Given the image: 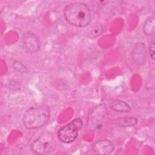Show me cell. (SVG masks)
Segmentation results:
<instances>
[{
  "label": "cell",
  "mask_w": 155,
  "mask_h": 155,
  "mask_svg": "<svg viewBox=\"0 0 155 155\" xmlns=\"http://www.w3.org/2000/svg\"><path fill=\"white\" fill-rule=\"evenodd\" d=\"M64 16L70 24L78 27L87 26L91 19L88 6L81 2L67 4L64 9Z\"/></svg>",
  "instance_id": "obj_1"
},
{
  "label": "cell",
  "mask_w": 155,
  "mask_h": 155,
  "mask_svg": "<svg viewBox=\"0 0 155 155\" xmlns=\"http://www.w3.org/2000/svg\"><path fill=\"white\" fill-rule=\"evenodd\" d=\"M13 67L16 71H18L21 73H25L28 71L27 67L24 64H22V63L18 61L14 62L13 64Z\"/></svg>",
  "instance_id": "obj_13"
},
{
  "label": "cell",
  "mask_w": 155,
  "mask_h": 155,
  "mask_svg": "<svg viewBox=\"0 0 155 155\" xmlns=\"http://www.w3.org/2000/svg\"><path fill=\"white\" fill-rule=\"evenodd\" d=\"M154 48H155L154 42V41H153L150 43L149 47H148V51L150 53V57L152 59H154Z\"/></svg>",
  "instance_id": "obj_14"
},
{
  "label": "cell",
  "mask_w": 155,
  "mask_h": 155,
  "mask_svg": "<svg viewBox=\"0 0 155 155\" xmlns=\"http://www.w3.org/2000/svg\"><path fill=\"white\" fill-rule=\"evenodd\" d=\"M154 17L153 16L147 19L143 27V31L145 35L147 36H151L154 35Z\"/></svg>",
  "instance_id": "obj_11"
},
{
  "label": "cell",
  "mask_w": 155,
  "mask_h": 155,
  "mask_svg": "<svg viewBox=\"0 0 155 155\" xmlns=\"http://www.w3.org/2000/svg\"><path fill=\"white\" fill-rule=\"evenodd\" d=\"M22 44L25 49L31 53L37 52L40 48V42L38 37L33 33L30 31L24 33Z\"/></svg>",
  "instance_id": "obj_5"
},
{
  "label": "cell",
  "mask_w": 155,
  "mask_h": 155,
  "mask_svg": "<svg viewBox=\"0 0 155 155\" xmlns=\"http://www.w3.org/2000/svg\"><path fill=\"white\" fill-rule=\"evenodd\" d=\"M107 113V108L105 105L101 104L96 107L91 111L90 118L91 128H96L101 125L104 120Z\"/></svg>",
  "instance_id": "obj_6"
},
{
  "label": "cell",
  "mask_w": 155,
  "mask_h": 155,
  "mask_svg": "<svg viewBox=\"0 0 155 155\" xmlns=\"http://www.w3.org/2000/svg\"><path fill=\"white\" fill-rule=\"evenodd\" d=\"M104 32V28L101 24H96L91 28L89 31L88 36L91 39L96 38L101 35Z\"/></svg>",
  "instance_id": "obj_12"
},
{
  "label": "cell",
  "mask_w": 155,
  "mask_h": 155,
  "mask_svg": "<svg viewBox=\"0 0 155 155\" xmlns=\"http://www.w3.org/2000/svg\"><path fill=\"white\" fill-rule=\"evenodd\" d=\"M111 108L115 111L122 113H127L131 110L130 105L127 103L120 100L114 101L111 104Z\"/></svg>",
  "instance_id": "obj_9"
},
{
  "label": "cell",
  "mask_w": 155,
  "mask_h": 155,
  "mask_svg": "<svg viewBox=\"0 0 155 155\" xmlns=\"http://www.w3.org/2000/svg\"><path fill=\"white\" fill-rule=\"evenodd\" d=\"M132 59L139 65H142L146 61V47L143 42L137 43L132 51Z\"/></svg>",
  "instance_id": "obj_8"
},
{
  "label": "cell",
  "mask_w": 155,
  "mask_h": 155,
  "mask_svg": "<svg viewBox=\"0 0 155 155\" xmlns=\"http://www.w3.org/2000/svg\"><path fill=\"white\" fill-rule=\"evenodd\" d=\"M94 152L99 155L110 154L114 149V144L109 140L102 139L96 141L93 145Z\"/></svg>",
  "instance_id": "obj_7"
},
{
  "label": "cell",
  "mask_w": 155,
  "mask_h": 155,
  "mask_svg": "<svg viewBox=\"0 0 155 155\" xmlns=\"http://www.w3.org/2000/svg\"><path fill=\"white\" fill-rule=\"evenodd\" d=\"M83 122L80 118H76L61 127L58 132V137L62 142H73L77 137L79 131L82 128Z\"/></svg>",
  "instance_id": "obj_3"
},
{
  "label": "cell",
  "mask_w": 155,
  "mask_h": 155,
  "mask_svg": "<svg viewBox=\"0 0 155 155\" xmlns=\"http://www.w3.org/2000/svg\"><path fill=\"white\" fill-rule=\"evenodd\" d=\"M116 123L119 127H130L136 125L137 123V119L134 117H120L116 120Z\"/></svg>",
  "instance_id": "obj_10"
},
{
  "label": "cell",
  "mask_w": 155,
  "mask_h": 155,
  "mask_svg": "<svg viewBox=\"0 0 155 155\" xmlns=\"http://www.w3.org/2000/svg\"><path fill=\"white\" fill-rule=\"evenodd\" d=\"M50 110L47 107H32L25 111L22 121L26 128L36 129L45 125L50 119Z\"/></svg>",
  "instance_id": "obj_2"
},
{
  "label": "cell",
  "mask_w": 155,
  "mask_h": 155,
  "mask_svg": "<svg viewBox=\"0 0 155 155\" xmlns=\"http://www.w3.org/2000/svg\"><path fill=\"white\" fill-rule=\"evenodd\" d=\"M56 148V142L50 133H46L36 139L31 145V150L36 154L46 155L51 154Z\"/></svg>",
  "instance_id": "obj_4"
}]
</instances>
